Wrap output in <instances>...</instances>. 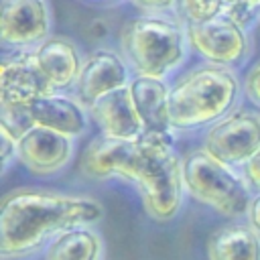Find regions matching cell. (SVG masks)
<instances>
[{"mask_svg": "<svg viewBox=\"0 0 260 260\" xmlns=\"http://www.w3.org/2000/svg\"><path fill=\"white\" fill-rule=\"evenodd\" d=\"M79 171L95 181L112 177L132 181L146 215L156 221L175 219L187 195L183 154L179 152L175 130H146L134 140H116L100 134L85 146Z\"/></svg>", "mask_w": 260, "mask_h": 260, "instance_id": "6da1fadb", "label": "cell"}, {"mask_svg": "<svg viewBox=\"0 0 260 260\" xmlns=\"http://www.w3.org/2000/svg\"><path fill=\"white\" fill-rule=\"evenodd\" d=\"M104 205L85 193L41 187L8 191L0 203V258L24 260L75 225H93Z\"/></svg>", "mask_w": 260, "mask_h": 260, "instance_id": "7a4b0ae2", "label": "cell"}, {"mask_svg": "<svg viewBox=\"0 0 260 260\" xmlns=\"http://www.w3.org/2000/svg\"><path fill=\"white\" fill-rule=\"evenodd\" d=\"M242 89L244 81L232 67L205 61L187 69L171 83V128L175 132L207 130L238 108Z\"/></svg>", "mask_w": 260, "mask_h": 260, "instance_id": "3957f363", "label": "cell"}, {"mask_svg": "<svg viewBox=\"0 0 260 260\" xmlns=\"http://www.w3.org/2000/svg\"><path fill=\"white\" fill-rule=\"evenodd\" d=\"M120 47L134 75L158 79L179 71L191 51L187 26L177 14H142L132 18L122 28Z\"/></svg>", "mask_w": 260, "mask_h": 260, "instance_id": "277c9868", "label": "cell"}, {"mask_svg": "<svg viewBox=\"0 0 260 260\" xmlns=\"http://www.w3.org/2000/svg\"><path fill=\"white\" fill-rule=\"evenodd\" d=\"M185 193L230 219L246 217L254 191L242 171L221 162L203 148L183 154Z\"/></svg>", "mask_w": 260, "mask_h": 260, "instance_id": "5b68a950", "label": "cell"}, {"mask_svg": "<svg viewBox=\"0 0 260 260\" xmlns=\"http://www.w3.org/2000/svg\"><path fill=\"white\" fill-rule=\"evenodd\" d=\"M201 148L221 162L242 169L260 150V110L234 108L205 130Z\"/></svg>", "mask_w": 260, "mask_h": 260, "instance_id": "8992f818", "label": "cell"}, {"mask_svg": "<svg viewBox=\"0 0 260 260\" xmlns=\"http://www.w3.org/2000/svg\"><path fill=\"white\" fill-rule=\"evenodd\" d=\"M187 39L191 49L207 63L225 65L232 69L242 65L252 51L248 28L240 26L225 14L201 24H187Z\"/></svg>", "mask_w": 260, "mask_h": 260, "instance_id": "52a82bcc", "label": "cell"}, {"mask_svg": "<svg viewBox=\"0 0 260 260\" xmlns=\"http://www.w3.org/2000/svg\"><path fill=\"white\" fill-rule=\"evenodd\" d=\"M49 37V0H2L0 41L4 49H35Z\"/></svg>", "mask_w": 260, "mask_h": 260, "instance_id": "ba28073f", "label": "cell"}, {"mask_svg": "<svg viewBox=\"0 0 260 260\" xmlns=\"http://www.w3.org/2000/svg\"><path fill=\"white\" fill-rule=\"evenodd\" d=\"M132 77L134 73L122 53L112 49H95L83 59L73 95L85 108H89L100 98L128 87Z\"/></svg>", "mask_w": 260, "mask_h": 260, "instance_id": "9c48e42d", "label": "cell"}, {"mask_svg": "<svg viewBox=\"0 0 260 260\" xmlns=\"http://www.w3.org/2000/svg\"><path fill=\"white\" fill-rule=\"evenodd\" d=\"M53 91L35 61L32 49H4L0 61V106H24Z\"/></svg>", "mask_w": 260, "mask_h": 260, "instance_id": "30bf717a", "label": "cell"}, {"mask_svg": "<svg viewBox=\"0 0 260 260\" xmlns=\"http://www.w3.org/2000/svg\"><path fill=\"white\" fill-rule=\"evenodd\" d=\"M28 126L47 128L69 138H77L87 130V108L67 91H53L20 106Z\"/></svg>", "mask_w": 260, "mask_h": 260, "instance_id": "8fae6325", "label": "cell"}, {"mask_svg": "<svg viewBox=\"0 0 260 260\" xmlns=\"http://www.w3.org/2000/svg\"><path fill=\"white\" fill-rule=\"evenodd\" d=\"M75 154V138L47 130L28 128L18 136V162L32 175H55L63 171Z\"/></svg>", "mask_w": 260, "mask_h": 260, "instance_id": "7c38bea8", "label": "cell"}, {"mask_svg": "<svg viewBox=\"0 0 260 260\" xmlns=\"http://www.w3.org/2000/svg\"><path fill=\"white\" fill-rule=\"evenodd\" d=\"M35 61L55 91H69L75 87L83 59L75 41L61 35H51L32 49Z\"/></svg>", "mask_w": 260, "mask_h": 260, "instance_id": "4fadbf2b", "label": "cell"}, {"mask_svg": "<svg viewBox=\"0 0 260 260\" xmlns=\"http://www.w3.org/2000/svg\"><path fill=\"white\" fill-rule=\"evenodd\" d=\"M89 118L95 122L100 132L116 140H134L144 134V124L134 108L128 87L112 91L100 98L93 106L87 108Z\"/></svg>", "mask_w": 260, "mask_h": 260, "instance_id": "5bb4252c", "label": "cell"}, {"mask_svg": "<svg viewBox=\"0 0 260 260\" xmlns=\"http://www.w3.org/2000/svg\"><path fill=\"white\" fill-rule=\"evenodd\" d=\"M130 95L134 108L148 132H165L171 128L169 116V100H171V83L167 79L134 75L130 85Z\"/></svg>", "mask_w": 260, "mask_h": 260, "instance_id": "9a60e30c", "label": "cell"}, {"mask_svg": "<svg viewBox=\"0 0 260 260\" xmlns=\"http://www.w3.org/2000/svg\"><path fill=\"white\" fill-rule=\"evenodd\" d=\"M209 260H260V234L248 223L234 219L219 225L207 240Z\"/></svg>", "mask_w": 260, "mask_h": 260, "instance_id": "2e32d148", "label": "cell"}, {"mask_svg": "<svg viewBox=\"0 0 260 260\" xmlns=\"http://www.w3.org/2000/svg\"><path fill=\"white\" fill-rule=\"evenodd\" d=\"M45 260H104V238L93 225H75L51 240Z\"/></svg>", "mask_w": 260, "mask_h": 260, "instance_id": "e0dca14e", "label": "cell"}, {"mask_svg": "<svg viewBox=\"0 0 260 260\" xmlns=\"http://www.w3.org/2000/svg\"><path fill=\"white\" fill-rule=\"evenodd\" d=\"M223 8L225 0H179L177 16L185 26L201 24L223 14Z\"/></svg>", "mask_w": 260, "mask_h": 260, "instance_id": "ac0fdd59", "label": "cell"}, {"mask_svg": "<svg viewBox=\"0 0 260 260\" xmlns=\"http://www.w3.org/2000/svg\"><path fill=\"white\" fill-rule=\"evenodd\" d=\"M223 14L230 16L234 22H238L244 28H250L258 22L260 14V0H225Z\"/></svg>", "mask_w": 260, "mask_h": 260, "instance_id": "d6986e66", "label": "cell"}, {"mask_svg": "<svg viewBox=\"0 0 260 260\" xmlns=\"http://www.w3.org/2000/svg\"><path fill=\"white\" fill-rule=\"evenodd\" d=\"M0 160L2 173H6L18 160V136L0 124Z\"/></svg>", "mask_w": 260, "mask_h": 260, "instance_id": "ffe728a7", "label": "cell"}, {"mask_svg": "<svg viewBox=\"0 0 260 260\" xmlns=\"http://www.w3.org/2000/svg\"><path fill=\"white\" fill-rule=\"evenodd\" d=\"M142 14H177L179 0H130Z\"/></svg>", "mask_w": 260, "mask_h": 260, "instance_id": "44dd1931", "label": "cell"}, {"mask_svg": "<svg viewBox=\"0 0 260 260\" xmlns=\"http://www.w3.org/2000/svg\"><path fill=\"white\" fill-rule=\"evenodd\" d=\"M244 93L256 108H260V61H256L250 67V71L246 73V77H244Z\"/></svg>", "mask_w": 260, "mask_h": 260, "instance_id": "7402d4cb", "label": "cell"}, {"mask_svg": "<svg viewBox=\"0 0 260 260\" xmlns=\"http://www.w3.org/2000/svg\"><path fill=\"white\" fill-rule=\"evenodd\" d=\"M242 175H244V179L248 181L250 189H252L254 193H258V191H260V150L242 167Z\"/></svg>", "mask_w": 260, "mask_h": 260, "instance_id": "603a6c76", "label": "cell"}, {"mask_svg": "<svg viewBox=\"0 0 260 260\" xmlns=\"http://www.w3.org/2000/svg\"><path fill=\"white\" fill-rule=\"evenodd\" d=\"M246 221L260 234V191L254 193V197L250 201V207H248V213H246Z\"/></svg>", "mask_w": 260, "mask_h": 260, "instance_id": "cb8c5ba5", "label": "cell"}, {"mask_svg": "<svg viewBox=\"0 0 260 260\" xmlns=\"http://www.w3.org/2000/svg\"><path fill=\"white\" fill-rule=\"evenodd\" d=\"M108 32H110V26H108V22H106L104 18H95V20H91V22L87 24V35H89V39L100 41V39L108 37Z\"/></svg>", "mask_w": 260, "mask_h": 260, "instance_id": "d4e9b609", "label": "cell"}, {"mask_svg": "<svg viewBox=\"0 0 260 260\" xmlns=\"http://www.w3.org/2000/svg\"><path fill=\"white\" fill-rule=\"evenodd\" d=\"M256 24H258V26H260V14H258V22H256Z\"/></svg>", "mask_w": 260, "mask_h": 260, "instance_id": "484cf974", "label": "cell"}]
</instances>
